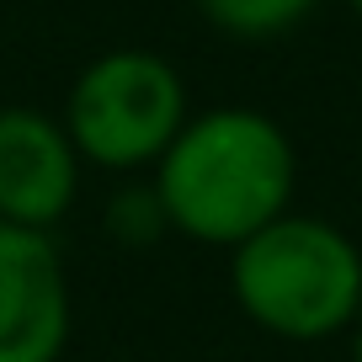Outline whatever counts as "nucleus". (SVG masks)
I'll return each instance as SVG.
<instances>
[{
  "label": "nucleus",
  "mask_w": 362,
  "mask_h": 362,
  "mask_svg": "<svg viewBox=\"0 0 362 362\" xmlns=\"http://www.w3.org/2000/svg\"><path fill=\"white\" fill-rule=\"evenodd\" d=\"M149 187L170 235L235 250L293 208L298 149L261 107H203L170 139Z\"/></svg>",
  "instance_id": "f257e3e1"
},
{
  "label": "nucleus",
  "mask_w": 362,
  "mask_h": 362,
  "mask_svg": "<svg viewBox=\"0 0 362 362\" xmlns=\"http://www.w3.org/2000/svg\"><path fill=\"white\" fill-rule=\"evenodd\" d=\"M240 315L277 341H330L362 320V245L315 214L272 218L229 250Z\"/></svg>",
  "instance_id": "f03ea898"
},
{
  "label": "nucleus",
  "mask_w": 362,
  "mask_h": 362,
  "mask_svg": "<svg viewBox=\"0 0 362 362\" xmlns=\"http://www.w3.org/2000/svg\"><path fill=\"white\" fill-rule=\"evenodd\" d=\"M64 128L80 160L107 176L155 170L181 123L192 117L187 80L155 48H107L96 54L64 96Z\"/></svg>",
  "instance_id": "7ed1b4c3"
},
{
  "label": "nucleus",
  "mask_w": 362,
  "mask_h": 362,
  "mask_svg": "<svg viewBox=\"0 0 362 362\" xmlns=\"http://www.w3.org/2000/svg\"><path fill=\"white\" fill-rule=\"evenodd\" d=\"M75 336V288L54 229L0 224V362H59Z\"/></svg>",
  "instance_id": "20e7f679"
},
{
  "label": "nucleus",
  "mask_w": 362,
  "mask_h": 362,
  "mask_svg": "<svg viewBox=\"0 0 362 362\" xmlns=\"http://www.w3.org/2000/svg\"><path fill=\"white\" fill-rule=\"evenodd\" d=\"M86 160L64 117L43 107H0V224L54 229L75 208Z\"/></svg>",
  "instance_id": "39448f33"
},
{
  "label": "nucleus",
  "mask_w": 362,
  "mask_h": 362,
  "mask_svg": "<svg viewBox=\"0 0 362 362\" xmlns=\"http://www.w3.org/2000/svg\"><path fill=\"white\" fill-rule=\"evenodd\" d=\"M214 33L235 43H272V37L304 27L325 0H192Z\"/></svg>",
  "instance_id": "423d86ee"
},
{
  "label": "nucleus",
  "mask_w": 362,
  "mask_h": 362,
  "mask_svg": "<svg viewBox=\"0 0 362 362\" xmlns=\"http://www.w3.org/2000/svg\"><path fill=\"white\" fill-rule=\"evenodd\" d=\"M102 229L117 240V245H128V250H144V245H155L160 235H165V214H160V197H155V187H123V192H112V203H107V214H102Z\"/></svg>",
  "instance_id": "0eeeda50"
},
{
  "label": "nucleus",
  "mask_w": 362,
  "mask_h": 362,
  "mask_svg": "<svg viewBox=\"0 0 362 362\" xmlns=\"http://www.w3.org/2000/svg\"><path fill=\"white\" fill-rule=\"evenodd\" d=\"M351 362H362V320L351 325Z\"/></svg>",
  "instance_id": "6e6552de"
},
{
  "label": "nucleus",
  "mask_w": 362,
  "mask_h": 362,
  "mask_svg": "<svg viewBox=\"0 0 362 362\" xmlns=\"http://www.w3.org/2000/svg\"><path fill=\"white\" fill-rule=\"evenodd\" d=\"M346 6H351V16H357V22H362V0H346Z\"/></svg>",
  "instance_id": "1a4fd4ad"
}]
</instances>
